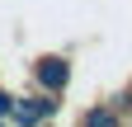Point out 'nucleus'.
<instances>
[{
  "label": "nucleus",
  "instance_id": "nucleus-1",
  "mask_svg": "<svg viewBox=\"0 0 132 127\" xmlns=\"http://www.w3.org/2000/svg\"><path fill=\"white\" fill-rule=\"evenodd\" d=\"M38 75H43V85L61 89V85H66V61H43V66H38Z\"/></svg>",
  "mask_w": 132,
  "mask_h": 127
}]
</instances>
